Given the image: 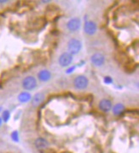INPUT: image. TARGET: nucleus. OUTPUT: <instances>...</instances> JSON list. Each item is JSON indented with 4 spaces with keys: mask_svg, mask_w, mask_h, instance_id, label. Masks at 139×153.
I'll return each mask as SVG.
<instances>
[{
    "mask_svg": "<svg viewBox=\"0 0 139 153\" xmlns=\"http://www.w3.org/2000/svg\"><path fill=\"white\" fill-rule=\"evenodd\" d=\"M88 84H89V80L85 75H78L73 80L74 87L77 88V89H79V90L86 88Z\"/></svg>",
    "mask_w": 139,
    "mask_h": 153,
    "instance_id": "2",
    "label": "nucleus"
},
{
    "mask_svg": "<svg viewBox=\"0 0 139 153\" xmlns=\"http://www.w3.org/2000/svg\"><path fill=\"white\" fill-rule=\"evenodd\" d=\"M91 62L95 66L100 67V66L103 65V63H104V62H105V56L102 53H96V54H94L91 56Z\"/></svg>",
    "mask_w": 139,
    "mask_h": 153,
    "instance_id": "6",
    "label": "nucleus"
},
{
    "mask_svg": "<svg viewBox=\"0 0 139 153\" xmlns=\"http://www.w3.org/2000/svg\"><path fill=\"white\" fill-rule=\"evenodd\" d=\"M67 28L72 32H75V31L79 30L80 27V20L79 18H73L71 19L67 24Z\"/></svg>",
    "mask_w": 139,
    "mask_h": 153,
    "instance_id": "7",
    "label": "nucleus"
},
{
    "mask_svg": "<svg viewBox=\"0 0 139 153\" xmlns=\"http://www.w3.org/2000/svg\"><path fill=\"white\" fill-rule=\"evenodd\" d=\"M82 48V44L77 39H72L67 43V50L71 55L78 54Z\"/></svg>",
    "mask_w": 139,
    "mask_h": 153,
    "instance_id": "1",
    "label": "nucleus"
},
{
    "mask_svg": "<svg viewBox=\"0 0 139 153\" xmlns=\"http://www.w3.org/2000/svg\"><path fill=\"white\" fill-rule=\"evenodd\" d=\"M44 99V93H41V92L37 93V94H35V95L32 98V99H31V100H32V105H33V107H38V105H40V104H42Z\"/></svg>",
    "mask_w": 139,
    "mask_h": 153,
    "instance_id": "9",
    "label": "nucleus"
},
{
    "mask_svg": "<svg viewBox=\"0 0 139 153\" xmlns=\"http://www.w3.org/2000/svg\"><path fill=\"white\" fill-rule=\"evenodd\" d=\"M97 24L93 22H86L84 26V31L85 33L89 34V35H93L96 32H97Z\"/></svg>",
    "mask_w": 139,
    "mask_h": 153,
    "instance_id": "5",
    "label": "nucleus"
},
{
    "mask_svg": "<svg viewBox=\"0 0 139 153\" xmlns=\"http://www.w3.org/2000/svg\"><path fill=\"white\" fill-rule=\"evenodd\" d=\"M1 110H2V107H0V111H1Z\"/></svg>",
    "mask_w": 139,
    "mask_h": 153,
    "instance_id": "19",
    "label": "nucleus"
},
{
    "mask_svg": "<svg viewBox=\"0 0 139 153\" xmlns=\"http://www.w3.org/2000/svg\"><path fill=\"white\" fill-rule=\"evenodd\" d=\"M38 77L39 80L41 81H48L50 77H51V74L49 70H46V69H44V70H41L38 74Z\"/></svg>",
    "mask_w": 139,
    "mask_h": 153,
    "instance_id": "11",
    "label": "nucleus"
},
{
    "mask_svg": "<svg viewBox=\"0 0 139 153\" xmlns=\"http://www.w3.org/2000/svg\"><path fill=\"white\" fill-rule=\"evenodd\" d=\"M112 106L113 105H112L111 101L109 99H106V98L102 99L99 103V108L103 112H109V110L112 109Z\"/></svg>",
    "mask_w": 139,
    "mask_h": 153,
    "instance_id": "8",
    "label": "nucleus"
},
{
    "mask_svg": "<svg viewBox=\"0 0 139 153\" xmlns=\"http://www.w3.org/2000/svg\"><path fill=\"white\" fill-rule=\"evenodd\" d=\"M74 68H75V67H71L70 68H68L67 70V74H70L72 71H73L74 70Z\"/></svg>",
    "mask_w": 139,
    "mask_h": 153,
    "instance_id": "17",
    "label": "nucleus"
},
{
    "mask_svg": "<svg viewBox=\"0 0 139 153\" xmlns=\"http://www.w3.org/2000/svg\"><path fill=\"white\" fill-rule=\"evenodd\" d=\"M73 62V55L69 52H64L59 57V63L61 67H67Z\"/></svg>",
    "mask_w": 139,
    "mask_h": 153,
    "instance_id": "4",
    "label": "nucleus"
},
{
    "mask_svg": "<svg viewBox=\"0 0 139 153\" xmlns=\"http://www.w3.org/2000/svg\"><path fill=\"white\" fill-rule=\"evenodd\" d=\"M34 145L37 149L43 150V149H46L49 146V142L44 138H38L34 141Z\"/></svg>",
    "mask_w": 139,
    "mask_h": 153,
    "instance_id": "10",
    "label": "nucleus"
},
{
    "mask_svg": "<svg viewBox=\"0 0 139 153\" xmlns=\"http://www.w3.org/2000/svg\"><path fill=\"white\" fill-rule=\"evenodd\" d=\"M11 139L15 142H18L19 141V134L17 131H14L12 134H11Z\"/></svg>",
    "mask_w": 139,
    "mask_h": 153,
    "instance_id": "15",
    "label": "nucleus"
},
{
    "mask_svg": "<svg viewBox=\"0 0 139 153\" xmlns=\"http://www.w3.org/2000/svg\"><path fill=\"white\" fill-rule=\"evenodd\" d=\"M37 86V80L33 76H27L26 77L23 81H22V86L23 88L27 90V91H31L33 90Z\"/></svg>",
    "mask_w": 139,
    "mask_h": 153,
    "instance_id": "3",
    "label": "nucleus"
},
{
    "mask_svg": "<svg viewBox=\"0 0 139 153\" xmlns=\"http://www.w3.org/2000/svg\"><path fill=\"white\" fill-rule=\"evenodd\" d=\"M2 123H3V120H2V118L0 117V127H1V125H2Z\"/></svg>",
    "mask_w": 139,
    "mask_h": 153,
    "instance_id": "18",
    "label": "nucleus"
},
{
    "mask_svg": "<svg viewBox=\"0 0 139 153\" xmlns=\"http://www.w3.org/2000/svg\"><path fill=\"white\" fill-rule=\"evenodd\" d=\"M104 82H105L106 84H111V83L113 82V80H112V78H111V77H109V76H106V77L104 78Z\"/></svg>",
    "mask_w": 139,
    "mask_h": 153,
    "instance_id": "16",
    "label": "nucleus"
},
{
    "mask_svg": "<svg viewBox=\"0 0 139 153\" xmlns=\"http://www.w3.org/2000/svg\"><path fill=\"white\" fill-rule=\"evenodd\" d=\"M10 118V113L9 110H4L3 113H2V120L4 122V123H7Z\"/></svg>",
    "mask_w": 139,
    "mask_h": 153,
    "instance_id": "14",
    "label": "nucleus"
},
{
    "mask_svg": "<svg viewBox=\"0 0 139 153\" xmlns=\"http://www.w3.org/2000/svg\"><path fill=\"white\" fill-rule=\"evenodd\" d=\"M32 99V96L29 92H21L20 93L18 96V100L21 103H27Z\"/></svg>",
    "mask_w": 139,
    "mask_h": 153,
    "instance_id": "13",
    "label": "nucleus"
},
{
    "mask_svg": "<svg viewBox=\"0 0 139 153\" xmlns=\"http://www.w3.org/2000/svg\"><path fill=\"white\" fill-rule=\"evenodd\" d=\"M124 111H125V105L121 103L116 104L113 108V112L115 116H121L124 113Z\"/></svg>",
    "mask_w": 139,
    "mask_h": 153,
    "instance_id": "12",
    "label": "nucleus"
}]
</instances>
